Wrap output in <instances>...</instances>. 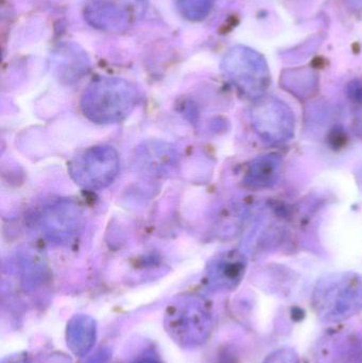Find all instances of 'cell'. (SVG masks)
I'll return each mask as SVG.
<instances>
[{"label":"cell","mask_w":362,"mask_h":363,"mask_svg":"<svg viewBox=\"0 0 362 363\" xmlns=\"http://www.w3.org/2000/svg\"><path fill=\"white\" fill-rule=\"evenodd\" d=\"M164 328L179 347H201L208 340L214 328L212 306L199 296L178 298L166 309Z\"/></svg>","instance_id":"cell-2"},{"label":"cell","mask_w":362,"mask_h":363,"mask_svg":"<svg viewBox=\"0 0 362 363\" xmlns=\"http://www.w3.org/2000/svg\"><path fill=\"white\" fill-rule=\"evenodd\" d=\"M332 363H362V339L357 335L339 337L333 345Z\"/></svg>","instance_id":"cell-10"},{"label":"cell","mask_w":362,"mask_h":363,"mask_svg":"<svg viewBox=\"0 0 362 363\" xmlns=\"http://www.w3.org/2000/svg\"><path fill=\"white\" fill-rule=\"evenodd\" d=\"M131 363H162L157 359L155 356L153 355H144L138 357L137 359L134 360L133 362Z\"/></svg>","instance_id":"cell-14"},{"label":"cell","mask_w":362,"mask_h":363,"mask_svg":"<svg viewBox=\"0 0 362 363\" xmlns=\"http://www.w3.org/2000/svg\"><path fill=\"white\" fill-rule=\"evenodd\" d=\"M97 324L87 315H76L66 328V343L74 355L84 357L95 345Z\"/></svg>","instance_id":"cell-7"},{"label":"cell","mask_w":362,"mask_h":363,"mask_svg":"<svg viewBox=\"0 0 362 363\" xmlns=\"http://www.w3.org/2000/svg\"><path fill=\"white\" fill-rule=\"evenodd\" d=\"M140 101L135 84L120 78H101L83 91L80 108L96 125H115L125 121Z\"/></svg>","instance_id":"cell-1"},{"label":"cell","mask_w":362,"mask_h":363,"mask_svg":"<svg viewBox=\"0 0 362 363\" xmlns=\"http://www.w3.org/2000/svg\"><path fill=\"white\" fill-rule=\"evenodd\" d=\"M12 363H28V362H26L25 360H19V362H12Z\"/></svg>","instance_id":"cell-15"},{"label":"cell","mask_w":362,"mask_h":363,"mask_svg":"<svg viewBox=\"0 0 362 363\" xmlns=\"http://www.w3.org/2000/svg\"><path fill=\"white\" fill-rule=\"evenodd\" d=\"M140 159H145L142 162L145 170H148L151 174H165L166 170L171 169L176 159L174 149L164 144H152L151 146H145L140 153Z\"/></svg>","instance_id":"cell-9"},{"label":"cell","mask_w":362,"mask_h":363,"mask_svg":"<svg viewBox=\"0 0 362 363\" xmlns=\"http://www.w3.org/2000/svg\"><path fill=\"white\" fill-rule=\"evenodd\" d=\"M246 271V262L237 254H225L213 260L206 271V286L212 291H232L235 289Z\"/></svg>","instance_id":"cell-6"},{"label":"cell","mask_w":362,"mask_h":363,"mask_svg":"<svg viewBox=\"0 0 362 363\" xmlns=\"http://www.w3.org/2000/svg\"><path fill=\"white\" fill-rule=\"evenodd\" d=\"M312 305L325 323H340L355 317L362 311V277L339 274L322 279L315 289Z\"/></svg>","instance_id":"cell-3"},{"label":"cell","mask_w":362,"mask_h":363,"mask_svg":"<svg viewBox=\"0 0 362 363\" xmlns=\"http://www.w3.org/2000/svg\"><path fill=\"white\" fill-rule=\"evenodd\" d=\"M111 358V351L108 349H101L96 352L93 357L89 358L86 363H108Z\"/></svg>","instance_id":"cell-13"},{"label":"cell","mask_w":362,"mask_h":363,"mask_svg":"<svg viewBox=\"0 0 362 363\" xmlns=\"http://www.w3.org/2000/svg\"><path fill=\"white\" fill-rule=\"evenodd\" d=\"M214 0H179L181 14L189 21H198L205 18Z\"/></svg>","instance_id":"cell-11"},{"label":"cell","mask_w":362,"mask_h":363,"mask_svg":"<svg viewBox=\"0 0 362 363\" xmlns=\"http://www.w3.org/2000/svg\"><path fill=\"white\" fill-rule=\"evenodd\" d=\"M36 228L53 245L74 242L84 224L83 211L72 200H57L45 205L36 216Z\"/></svg>","instance_id":"cell-5"},{"label":"cell","mask_w":362,"mask_h":363,"mask_svg":"<svg viewBox=\"0 0 362 363\" xmlns=\"http://www.w3.org/2000/svg\"><path fill=\"white\" fill-rule=\"evenodd\" d=\"M264 363H300V358L295 350L282 347L270 354Z\"/></svg>","instance_id":"cell-12"},{"label":"cell","mask_w":362,"mask_h":363,"mask_svg":"<svg viewBox=\"0 0 362 363\" xmlns=\"http://www.w3.org/2000/svg\"><path fill=\"white\" fill-rule=\"evenodd\" d=\"M84 15L89 25L110 33L125 31L129 23L127 13L110 2H95L87 6Z\"/></svg>","instance_id":"cell-8"},{"label":"cell","mask_w":362,"mask_h":363,"mask_svg":"<svg viewBox=\"0 0 362 363\" xmlns=\"http://www.w3.org/2000/svg\"><path fill=\"white\" fill-rule=\"evenodd\" d=\"M119 169L118 152L108 145H97L80 151L68 165L72 181L79 187L93 191L108 187L116 180Z\"/></svg>","instance_id":"cell-4"}]
</instances>
